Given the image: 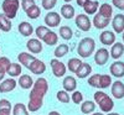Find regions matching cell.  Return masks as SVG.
Listing matches in <instances>:
<instances>
[{"label": "cell", "mask_w": 124, "mask_h": 115, "mask_svg": "<svg viewBox=\"0 0 124 115\" xmlns=\"http://www.w3.org/2000/svg\"><path fill=\"white\" fill-rule=\"evenodd\" d=\"M48 92V82L46 78L40 77L34 82V86L31 88L30 95H29V104L27 110L31 113H35L40 110L44 105V98Z\"/></svg>", "instance_id": "cell-1"}, {"label": "cell", "mask_w": 124, "mask_h": 115, "mask_svg": "<svg viewBox=\"0 0 124 115\" xmlns=\"http://www.w3.org/2000/svg\"><path fill=\"white\" fill-rule=\"evenodd\" d=\"M96 50V42L92 37H85L79 41L77 46V53L82 58H88L89 56L93 55Z\"/></svg>", "instance_id": "cell-2"}, {"label": "cell", "mask_w": 124, "mask_h": 115, "mask_svg": "<svg viewBox=\"0 0 124 115\" xmlns=\"http://www.w3.org/2000/svg\"><path fill=\"white\" fill-rule=\"evenodd\" d=\"M94 101L96 104L99 105V109L103 113H110L114 108V101L112 98H109L108 94H106L104 92H96L94 93Z\"/></svg>", "instance_id": "cell-3"}, {"label": "cell", "mask_w": 124, "mask_h": 115, "mask_svg": "<svg viewBox=\"0 0 124 115\" xmlns=\"http://www.w3.org/2000/svg\"><path fill=\"white\" fill-rule=\"evenodd\" d=\"M88 84L93 88L106 89L112 86V77L108 74H93L88 78Z\"/></svg>", "instance_id": "cell-4"}, {"label": "cell", "mask_w": 124, "mask_h": 115, "mask_svg": "<svg viewBox=\"0 0 124 115\" xmlns=\"http://www.w3.org/2000/svg\"><path fill=\"white\" fill-rule=\"evenodd\" d=\"M19 6H20L19 0H4L3 4H1V9H3L4 15L10 20L16 17Z\"/></svg>", "instance_id": "cell-5"}, {"label": "cell", "mask_w": 124, "mask_h": 115, "mask_svg": "<svg viewBox=\"0 0 124 115\" xmlns=\"http://www.w3.org/2000/svg\"><path fill=\"white\" fill-rule=\"evenodd\" d=\"M50 66H51V69H52V73L56 78H61V77H65L66 74V71H67V67L65 63L57 58H54L50 61Z\"/></svg>", "instance_id": "cell-6"}, {"label": "cell", "mask_w": 124, "mask_h": 115, "mask_svg": "<svg viewBox=\"0 0 124 115\" xmlns=\"http://www.w3.org/2000/svg\"><path fill=\"white\" fill-rule=\"evenodd\" d=\"M75 22H76V26L81 31H83V32H87V31H89L91 27H92V21L89 20V17L86 14L77 15L76 19H75Z\"/></svg>", "instance_id": "cell-7"}, {"label": "cell", "mask_w": 124, "mask_h": 115, "mask_svg": "<svg viewBox=\"0 0 124 115\" xmlns=\"http://www.w3.org/2000/svg\"><path fill=\"white\" fill-rule=\"evenodd\" d=\"M61 15L56 11H50L47 13V15L45 16L44 21H45V25L47 27H57L60 24H61Z\"/></svg>", "instance_id": "cell-8"}, {"label": "cell", "mask_w": 124, "mask_h": 115, "mask_svg": "<svg viewBox=\"0 0 124 115\" xmlns=\"http://www.w3.org/2000/svg\"><path fill=\"white\" fill-rule=\"evenodd\" d=\"M109 59V52L107 48H99L94 53V62L98 66H104Z\"/></svg>", "instance_id": "cell-9"}, {"label": "cell", "mask_w": 124, "mask_h": 115, "mask_svg": "<svg viewBox=\"0 0 124 115\" xmlns=\"http://www.w3.org/2000/svg\"><path fill=\"white\" fill-rule=\"evenodd\" d=\"M109 72H110L112 76H114L117 78L124 77V62H122V61L113 62L109 67Z\"/></svg>", "instance_id": "cell-10"}, {"label": "cell", "mask_w": 124, "mask_h": 115, "mask_svg": "<svg viewBox=\"0 0 124 115\" xmlns=\"http://www.w3.org/2000/svg\"><path fill=\"white\" fill-rule=\"evenodd\" d=\"M99 40L104 46H112L113 43H116V34L113 32V31L104 30L99 35Z\"/></svg>", "instance_id": "cell-11"}, {"label": "cell", "mask_w": 124, "mask_h": 115, "mask_svg": "<svg viewBox=\"0 0 124 115\" xmlns=\"http://www.w3.org/2000/svg\"><path fill=\"white\" fill-rule=\"evenodd\" d=\"M26 47L30 51V53H34V55L40 53V52L42 51V48H44L42 43H41V41L39 38H30L26 42Z\"/></svg>", "instance_id": "cell-12"}, {"label": "cell", "mask_w": 124, "mask_h": 115, "mask_svg": "<svg viewBox=\"0 0 124 115\" xmlns=\"http://www.w3.org/2000/svg\"><path fill=\"white\" fill-rule=\"evenodd\" d=\"M29 69L32 74H44V73L46 72V65H45V62L36 58L32 63L30 65Z\"/></svg>", "instance_id": "cell-13"}, {"label": "cell", "mask_w": 124, "mask_h": 115, "mask_svg": "<svg viewBox=\"0 0 124 115\" xmlns=\"http://www.w3.org/2000/svg\"><path fill=\"white\" fill-rule=\"evenodd\" d=\"M112 26L116 34H123L124 32V15L123 14L116 15L112 20Z\"/></svg>", "instance_id": "cell-14"}, {"label": "cell", "mask_w": 124, "mask_h": 115, "mask_svg": "<svg viewBox=\"0 0 124 115\" xmlns=\"http://www.w3.org/2000/svg\"><path fill=\"white\" fill-rule=\"evenodd\" d=\"M62 87H63V90H66L67 93H73L77 88V80L75 77L72 76H66L63 78V82H62Z\"/></svg>", "instance_id": "cell-15"}, {"label": "cell", "mask_w": 124, "mask_h": 115, "mask_svg": "<svg viewBox=\"0 0 124 115\" xmlns=\"http://www.w3.org/2000/svg\"><path fill=\"white\" fill-rule=\"evenodd\" d=\"M16 86H17V82L14 78L4 79L0 83V93H10L16 88Z\"/></svg>", "instance_id": "cell-16"}, {"label": "cell", "mask_w": 124, "mask_h": 115, "mask_svg": "<svg viewBox=\"0 0 124 115\" xmlns=\"http://www.w3.org/2000/svg\"><path fill=\"white\" fill-rule=\"evenodd\" d=\"M112 94L116 99H122L124 98V83L120 80H116L114 83H112Z\"/></svg>", "instance_id": "cell-17"}, {"label": "cell", "mask_w": 124, "mask_h": 115, "mask_svg": "<svg viewBox=\"0 0 124 115\" xmlns=\"http://www.w3.org/2000/svg\"><path fill=\"white\" fill-rule=\"evenodd\" d=\"M17 59L20 62V65H23L24 67H26L29 69L30 65L36 59V57L34 55H30L29 52H20V53L17 55Z\"/></svg>", "instance_id": "cell-18"}, {"label": "cell", "mask_w": 124, "mask_h": 115, "mask_svg": "<svg viewBox=\"0 0 124 115\" xmlns=\"http://www.w3.org/2000/svg\"><path fill=\"white\" fill-rule=\"evenodd\" d=\"M124 53V45L122 42H116L112 45V48H110V57L113 59L118 61Z\"/></svg>", "instance_id": "cell-19"}, {"label": "cell", "mask_w": 124, "mask_h": 115, "mask_svg": "<svg viewBox=\"0 0 124 115\" xmlns=\"http://www.w3.org/2000/svg\"><path fill=\"white\" fill-rule=\"evenodd\" d=\"M17 86H20V88L23 89H31L34 86V79L30 74H23L20 76L19 80H17Z\"/></svg>", "instance_id": "cell-20"}, {"label": "cell", "mask_w": 124, "mask_h": 115, "mask_svg": "<svg viewBox=\"0 0 124 115\" xmlns=\"http://www.w3.org/2000/svg\"><path fill=\"white\" fill-rule=\"evenodd\" d=\"M17 30H19V32L24 37H29V36H31L34 34V27H32V25H31L30 22H27V21H23V22H20L19 24V26H17Z\"/></svg>", "instance_id": "cell-21"}, {"label": "cell", "mask_w": 124, "mask_h": 115, "mask_svg": "<svg viewBox=\"0 0 124 115\" xmlns=\"http://www.w3.org/2000/svg\"><path fill=\"white\" fill-rule=\"evenodd\" d=\"M110 22V20L109 19H106V17H103L102 15H99L98 13L94 15V17H93V21L92 24L94 25L96 29H106Z\"/></svg>", "instance_id": "cell-22"}, {"label": "cell", "mask_w": 124, "mask_h": 115, "mask_svg": "<svg viewBox=\"0 0 124 115\" xmlns=\"http://www.w3.org/2000/svg\"><path fill=\"white\" fill-rule=\"evenodd\" d=\"M98 9H99V4L96 0H88V1H86L85 5H83L85 13L88 14V15H94Z\"/></svg>", "instance_id": "cell-23"}, {"label": "cell", "mask_w": 124, "mask_h": 115, "mask_svg": "<svg viewBox=\"0 0 124 115\" xmlns=\"http://www.w3.org/2000/svg\"><path fill=\"white\" fill-rule=\"evenodd\" d=\"M91 72H92V66L89 63H86V62H83L82 63V66L79 67V69L75 73V74L81 78V79H83V78H87L89 74H91Z\"/></svg>", "instance_id": "cell-24"}, {"label": "cell", "mask_w": 124, "mask_h": 115, "mask_svg": "<svg viewBox=\"0 0 124 115\" xmlns=\"http://www.w3.org/2000/svg\"><path fill=\"white\" fill-rule=\"evenodd\" d=\"M61 15L63 16L65 19L70 20L75 17V7L70 5V4H65L61 6Z\"/></svg>", "instance_id": "cell-25"}, {"label": "cell", "mask_w": 124, "mask_h": 115, "mask_svg": "<svg viewBox=\"0 0 124 115\" xmlns=\"http://www.w3.org/2000/svg\"><path fill=\"white\" fill-rule=\"evenodd\" d=\"M96 110V103L92 100H85L81 103V111L83 114H92Z\"/></svg>", "instance_id": "cell-26"}, {"label": "cell", "mask_w": 124, "mask_h": 115, "mask_svg": "<svg viewBox=\"0 0 124 115\" xmlns=\"http://www.w3.org/2000/svg\"><path fill=\"white\" fill-rule=\"evenodd\" d=\"M13 25H11V20L8 19L4 14H0V30L3 32H9L11 31Z\"/></svg>", "instance_id": "cell-27"}, {"label": "cell", "mask_w": 124, "mask_h": 115, "mask_svg": "<svg viewBox=\"0 0 124 115\" xmlns=\"http://www.w3.org/2000/svg\"><path fill=\"white\" fill-rule=\"evenodd\" d=\"M10 65H11V62H10L8 57H0V80L4 79Z\"/></svg>", "instance_id": "cell-28"}, {"label": "cell", "mask_w": 124, "mask_h": 115, "mask_svg": "<svg viewBox=\"0 0 124 115\" xmlns=\"http://www.w3.org/2000/svg\"><path fill=\"white\" fill-rule=\"evenodd\" d=\"M82 62L79 58H77V57H73V58H70L68 59V62H67V68L70 69V72H72V73H76L78 69H79V67L82 66Z\"/></svg>", "instance_id": "cell-29"}, {"label": "cell", "mask_w": 124, "mask_h": 115, "mask_svg": "<svg viewBox=\"0 0 124 115\" xmlns=\"http://www.w3.org/2000/svg\"><path fill=\"white\" fill-rule=\"evenodd\" d=\"M21 71H23V66L19 65V63H11L10 67L8 68V72L6 74H9L11 78H15V77H19L21 74Z\"/></svg>", "instance_id": "cell-30"}, {"label": "cell", "mask_w": 124, "mask_h": 115, "mask_svg": "<svg viewBox=\"0 0 124 115\" xmlns=\"http://www.w3.org/2000/svg\"><path fill=\"white\" fill-rule=\"evenodd\" d=\"M68 51H70L68 45H66V43H61V45H58V46L55 48V51H54V55H55V57L58 59V58L65 57V56L68 53Z\"/></svg>", "instance_id": "cell-31"}, {"label": "cell", "mask_w": 124, "mask_h": 115, "mask_svg": "<svg viewBox=\"0 0 124 115\" xmlns=\"http://www.w3.org/2000/svg\"><path fill=\"white\" fill-rule=\"evenodd\" d=\"M44 42L47 45V46H55V45H57V42H58V35L56 34V32H54V31H50V32L44 37Z\"/></svg>", "instance_id": "cell-32"}, {"label": "cell", "mask_w": 124, "mask_h": 115, "mask_svg": "<svg viewBox=\"0 0 124 115\" xmlns=\"http://www.w3.org/2000/svg\"><path fill=\"white\" fill-rule=\"evenodd\" d=\"M99 15H102L103 17L106 19H112V14H113V9H112V5L109 4H102L99 6V11H98Z\"/></svg>", "instance_id": "cell-33"}, {"label": "cell", "mask_w": 124, "mask_h": 115, "mask_svg": "<svg viewBox=\"0 0 124 115\" xmlns=\"http://www.w3.org/2000/svg\"><path fill=\"white\" fill-rule=\"evenodd\" d=\"M11 111H13V115H29V110H27L26 105L23 103L15 104Z\"/></svg>", "instance_id": "cell-34"}, {"label": "cell", "mask_w": 124, "mask_h": 115, "mask_svg": "<svg viewBox=\"0 0 124 115\" xmlns=\"http://www.w3.org/2000/svg\"><path fill=\"white\" fill-rule=\"evenodd\" d=\"M60 36L63 38V40H71L72 36H73V31H72V29L70 26H61L60 27Z\"/></svg>", "instance_id": "cell-35"}, {"label": "cell", "mask_w": 124, "mask_h": 115, "mask_svg": "<svg viewBox=\"0 0 124 115\" xmlns=\"http://www.w3.org/2000/svg\"><path fill=\"white\" fill-rule=\"evenodd\" d=\"M50 32V29L47 26H42V25H40L35 29V35H36V38H39L40 41H42L44 37Z\"/></svg>", "instance_id": "cell-36"}, {"label": "cell", "mask_w": 124, "mask_h": 115, "mask_svg": "<svg viewBox=\"0 0 124 115\" xmlns=\"http://www.w3.org/2000/svg\"><path fill=\"white\" fill-rule=\"evenodd\" d=\"M40 15H41V9H40V6H37L36 4H35L34 6H31L27 11H26V16L30 17V19H32V20L37 19Z\"/></svg>", "instance_id": "cell-37"}, {"label": "cell", "mask_w": 124, "mask_h": 115, "mask_svg": "<svg viewBox=\"0 0 124 115\" xmlns=\"http://www.w3.org/2000/svg\"><path fill=\"white\" fill-rule=\"evenodd\" d=\"M57 100L58 101H61V103H63V104H67V103H70V94L66 92V90H63V89H62V90H58L57 92Z\"/></svg>", "instance_id": "cell-38"}, {"label": "cell", "mask_w": 124, "mask_h": 115, "mask_svg": "<svg viewBox=\"0 0 124 115\" xmlns=\"http://www.w3.org/2000/svg\"><path fill=\"white\" fill-rule=\"evenodd\" d=\"M71 100L75 104H81L82 101H83V94H82L81 92H78V90H75L71 95Z\"/></svg>", "instance_id": "cell-39"}, {"label": "cell", "mask_w": 124, "mask_h": 115, "mask_svg": "<svg viewBox=\"0 0 124 115\" xmlns=\"http://www.w3.org/2000/svg\"><path fill=\"white\" fill-rule=\"evenodd\" d=\"M0 110H9V111H11L13 110L11 103H10L8 99H0Z\"/></svg>", "instance_id": "cell-40"}, {"label": "cell", "mask_w": 124, "mask_h": 115, "mask_svg": "<svg viewBox=\"0 0 124 115\" xmlns=\"http://www.w3.org/2000/svg\"><path fill=\"white\" fill-rule=\"evenodd\" d=\"M57 4V0H42V7L46 9V10H51V9H54Z\"/></svg>", "instance_id": "cell-41"}, {"label": "cell", "mask_w": 124, "mask_h": 115, "mask_svg": "<svg viewBox=\"0 0 124 115\" xmlns=\"http://www.w3.org/2000/svg\"><path fill=\"white\" fill-rule=\"evenodd\" d=\"M34 5H35V0H21V7L25 13Z\"/></svg>", "instance_id": "cell-42"}, {"label": "cell", "mask_w": 124, "mask_h": 115, "mask_svg": "<svg viewBox=\"0 0 124 115\" xmlns=\"http://www.w3.org/2000/svg\"><path fill=\"white\" fill-rule=\"evenodd\" d=\"M112 4L120 10H124V0H112Z\"/></svg>", "instance_id": "cell-43"}, {"label": "cell", "mask_w": 124, "mask_h": 115, "mask_svg": "<svg viewBox=\"0 0 124 115\" xmlns=\"http://www.w3.org/2000/svg\"><path fill=\"white\" fill-rule=\"evenodd\" d=\"M86 1H88V0H77V4H78L79 6L83 7V5H85V3H86Z\"/></svg>", "instance_id": "cell-44"}, {"label": "cell", "mask_w": 124, "mask_h": 115, "mask_svg": "<svg viewBox=\"0 0 124 115\" xmlns=\"http://www.w3.org/2000/svg\"><path fill=\"white\" fill-rule=\"evenodd\" d=\"M10 113L11 111L9 110H0V115H10Z\"/></svg>", "instance_id": "cell-45"}, {"label": "cell", "mask_w": 124, "mask_h": 115, "mask_svg": "<svg viewBox=\"0 0 124 115\" xmlns=\"http://www.w3.org/2000/svg\"><path fill=\"white\" fill-rule=\"evenodd\" d=\"M48 115H61L58 111H56V110H54V111H50L48 113Z\"/></svg>", "instance_id": "cell-46"}, {"label": "cell", "mask_w": 124, "mask_h": 115, "mask_svg": "<svg viewBox=\"0 0 124 115\" xmlns=\"http://www.w3.org/2000/svg\"><path fill=\"white\" fill-rule=\"evenodd\" d=\"M107 115H120V114H118V113H108Z\"/></svg>", "instance_id": "cell-47"}, {"label": "cell", "mask_w": 124, "mask_h": 115, "mask_svg": "<svg viewBox=\"0 0 124 115\" xmlns=\"http://www.w3.org/2000/svg\"><path fill=\"white\" fill-rule=\"evenodd\" d=\"M91 115H103V114H101V113H93V114H91Z\"/></svg>", "instance_id": "cell-48"}, {"label": "cell", "mask_w": 124, "mask_h": 115, "mask_svg": "<svg viewBox=\"0 0 124 115\" xmlns=\"http://www.w3.org/2000/svg\"><path fill=\"white\" fill-rule=\"evenodd\" d=\"M65 1H66V3H71V1H72V0H65Z\"/></svg>", "instance_id": "cell-49"}, {"label": "cell", "mask_w": 124, "mask_h": 115, "mask_svg": "<svg viewBox=\"0 0 124 115\" xmlns=\"http://www.w3.org/2000/svg\"><path fill=\"white\" fill-rule=\"evenodd\" d=\"M122 37H123V42H124V32H123V35H122Z\"/></svg>", "instance_id": "cell-50"}]
</instances>
